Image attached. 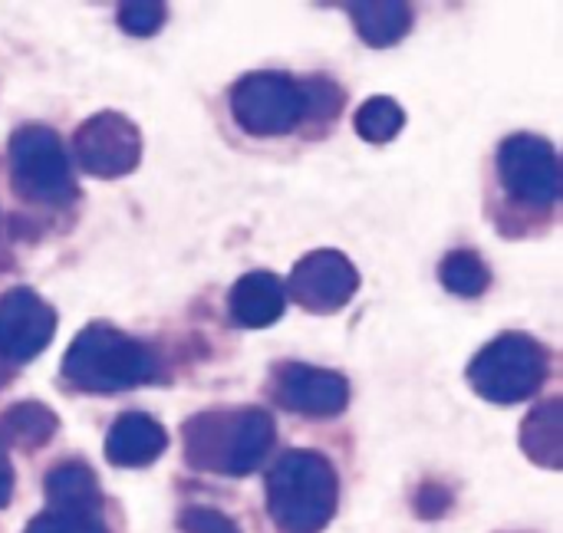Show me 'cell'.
<instances>
[{"instance_id":"cell-4","label":"cell","mask_w":563,"mask_h":533,"mask_svg":"<svg viewBox=\"0 0 563 533\" xmlns=\"http://www.w3.org/2000/svg\"><path fill=\"white\" fill-rule=\"evenodd\" d=\"M551 369L548 349L525 333H505L492 340L468 366L472 389L495 406H518L544 386Z\"/></svg>"},{"instance_id":"cell-6","label":"cell","mask_w":563,"mask_h":533,"mask_svg":"<svg viewBox=\"0 0 563 533\" xmlns=\"http://www.w3.org/2000/svg\"><path fill=\"white\" fill-rule=\"evenodd\" d=\"M231 112L251 135H287L307 119V92L303 82L290 79L287 73H247L231 89Z\"/></svg>"},{"instance_id":"cell-14","label":"cell","mask_w":563,"mask_h":533,"mask_svg":"<svg viewBox=\"0 0 563 533\" xmlns=\"http://www.w3.org/2000/svg\"><path fill=\"white\" fill-rule=\"evenodd\" d=\"M46 501L53 514H69V518H99L102 508V491L89 465L82 462H66L56 465L46 481Z\"/></svg>"},{"instance_id":"cell-23","label":"cell","mask_w":563,"mask_h":533,"mask_svg":"<svg viewBox=\"0 0 563 533\" xmlns=\"http://www.w3.org/2000/svg\"><path fill=\"white\" fill-rule=\"evenodd\" d=\"M449 504H452V495L442 491L439 485H426L422 495H419V501H416V508H419L422 518H442L449 511Z\"/></svg>"},{"instance_id":"cell-15","label":"cell","mask_w":563,"mask_h":533,"mask_svg":"<svg viewBox=\"0 0 563 533\" xmlns=\"http://www.w3.org/2000/svg\"><path fill=\"white\" fill-rule=\"evenodd\" d=\"M521 448L534 465L561 468L563 465V402H541L521 425Z\"/></svg>"},{"instance_id":"cell-12","label":"cell","mask_w":563,"mask_h":533,"mask_svg":"<svg viewBox=\"0 0 563 533\" xmlns=\"http://www.w3.org/2000/svg\"><path fill=\"white\" fill-rule=\"evenodd\" d=\"M168 448V432L145 412H125L109 425L106 458L119 468H145Z\"/></svg>"},{"instance_id":"cell-1","label":"cell","mask_w":563,"mask_h":533,"mask_svg":"<svg viewBox=\"0 0 563 533\" xmlns=\"http://www.w3.org/2000/svg\"><path fill=\"white\" fill-rule=\"evenodd\" d=\"M181 435L191 468L244 478L271 455L277 429L264 409H208L188 419Z\"/></svg>"},{"instance_id":"cell-11","label":"cell","mask_w":563,"mask_h":533,"mask_svg":"<svg viewBox=\"0 0 563 533\" xmlns=\"http://www.w3.org/2000/svg\"><path fill=\"white\" fill-rule=\"evenodd\" d=\"M56 333L53 307L26 287L0 293V359L30 363Z\"/></svg>"},{"instance_id":"cell-16","label":"cell","mask_w":563,"mask_h":533,"mask_svg":"<svg viewBox=\"0 0 563 533\" xmlns=\"http://www.w3.org/2000/svg\"><path fill=\"white\" fill-rule=\"evenodd\" d=\"M350 16L369 46H393L412 26V7L399 0H366L350 3Z\"/></svg>"},{"instance_id":"cell-13","label":"cell","mask_w":563,"mask_h":533,"mask_svg":"<svg viewBox=\"0 0 563 533\" xmlns=\"http://www.w3.org/2000/svg\"><path fill=\"white\" fill-rule=\"evenodd\" d=\"M228 307H231V317L238 326L244 330H264L271 323H277L284 317V307H287V293H284V284L267 274V270H254V274H244L231 297H228Z\"/></svg>"},{"instance_id":"cell-19","label":"cell","mask_w":563,"mask_h":533,"mask_svg":"<svg viewBox=\"0 0 563 533\" xmlns=\"http://www.w3.org/2000/svg\"><path fill=\"white\" fill-rule=\"evenodd\" d=\"M353 125H356L360 138L383 145V142H389V138L399 135V129L406 125V112H402V106H399L396 99H389V96H373V99H366V102L356 109Z\"/></svg>"},{"instance_id":"cell-24","label":"cell","mask_w":563,"mask_h":533,"mask_svg":"<svg viewBox=\"0 0 563 533\" xmlns=\"http://www.w3.org/2000/svg\"><path fill=\"white\" fill-rule=\"evenodd\" d=\"M13 498V465L3 452V442H0V508H7Z\"/></svg>"},{"instance_id":"cell-8","label":"cell","mask_w":563,"mask_h":533,"mask_svg":"<svg viewBox=\"0 0 563 533\" xmlns=\"http://www.w3.org/2000/svg\"><path fill=\"white\" fill-rule=\"evenodd\" d=\"M76 158L96 178H122L142 158V135L122 112H96L76 129Z\"/></svg>"},{"instance_id":"cell-21","label":"cell","mask_w":563,"mask_h":533,"mask_svg":"<svg viewBox=\"0 0 563 533\" xmlns=\"http://www.w3.org/2000/svg\"><path fill=\"white\" fill-rule=\"evenodd\" d=\"M178 528L185 533H241V528L228 514L214 508H185L178 514Z\"/></svg>"},{"instance_id":"cell-7","label":"cell","mask_w":563,"mask_h":533,"mask_svg":"<svg viewBox=\"0 0 563 533\" xmlns=\"http://www.w3.org/2000/svg\"><path fill=\"white\" fill-rule=\"evenodd\" d=\"M498 175L505 191L528 208H551L558 201V155L541 135H508L498 148Z\"/></svg>"},{"instance_id":"cell-17","label":"cell","mask_w":563,"mask_h":533,"mask_svg":"<svg viewBox=\"0 0 563 533\" xmlns=\"http://www.w3.org/2000/svg\"><path fill=\"white\" fill-rule=\"evenodd\" d=\"M59 419L43 402H20L0 415V435L20 452H36L53 442Z\"/></svg>"},{"instance_id":"cell-3","label":"cell","mask_w":563,"mask_h":533,"mask_svg":"<svg viewBox=\"0 0 563 533\" xmlns=\"http://www.w3.org/2000/svg\"><path fill=\"white\" fill-rule=\"evenodd\" d=\"M155 353L109 323H89L63 356V376L82 392H125L155 379Z\"/></svg>"},{"instance_id":"cell-10","label":"cell","mask_w":563,"mask_h":533,"mask_svg":"<svg viewBox=\"0 0 563 533\" xmlns=\"http://www.w3.org/2000/svg\"><path fill=\"white\" fill-rule=\"evenodd\" d=\"M271 396L287 412L307 419H333L350 402V382L333 369H317L303 363H284L274 369Z\"/></svg>"},{"instance_id":"cell-18","label":"cell","mask_w":563,"mask_h":533,"mask_svg":"<svg viewBox=\"0 0 563 533\" xmlns=\"http://www.w3.org/2000/svg\"><path fill=\"white\" fill-rule=\"evenodd\" d=\"M439 280L455 297H482L492 284V270L475 251H452L439 267Z\"/></svg>"},{"instance_id":"cell-22","label":"cell","mask_w":563,"mask_h":533,"mask_svg":"<svg viewBox=\"0 0 563 533\" xmlns=\"http://www.w3.org/2000/svg\"><path fill=\"white\" fill-rule=\"evenodd\" d=\"M23 533H109V531L99 524V518H69V514H53V511H46V514L33 518Z\"/></svg>"},{"instance_id":"cell-2","label":"cell","mask_w":563,"mask_h":533,"mask_svg":"<svg viewBox=\"0 0 563 533\" xmlns=\"http://www.w3.org/2000/svg\"><path fill=\"white\" fill-rule=\"evenodd\" d=\"M340 481L317 452H287L267 475V511L284 533H320L336 514Z\"/></svg>"},{"instance_id":"cell-20","label":"cell","mask_w":563,"mask_h":533,"mask_svg":"<svg viewBox=\"0 0 563 533\" xmlns=\"http://www.w3.org/2000/svg\"><path fill=\"white\" fill-rule=\"evenodd\" d=\"M165 3H155V0H132V3H122L119 7V23L125 33L132 36H152L158 33V26L165 23Z\"/></svg>"},{"instance_id":"cell-9","label":"cell","mask_w":563,"mask_h":533,"mask_svg":"<svg viewBox=\"0 0 563 533\" xmlns=\"http://www.w3.org/2000/svg\"><path fill=\"white\" fill-rule=\"evenodd\" d=\"M290 297L310 313H336L360 290V270L340 251H310L290 274Z\"/></svg>"},{"instance_id":"cell-5","label":"cell","mask_w":563,"mask_h":533,"mask_svg":"<svg viewBox=\"0 0 563 533\" xmlns=\"http://www.w3.org/2000/svg\"><path fill=\"white\" fill-rule=\"evenodd\" d=\"M13 188L36 204H69L76 198V178L69 171L59 135L46 125H23L10 135Z\"/></svg>"}]
</instances>
